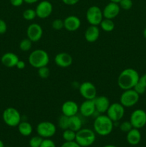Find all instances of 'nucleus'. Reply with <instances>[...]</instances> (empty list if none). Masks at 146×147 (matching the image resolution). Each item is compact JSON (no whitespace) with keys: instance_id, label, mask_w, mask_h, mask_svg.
I'll list each match as a JSON object with an SVG mask.
<instances>
[{"instance_id":"obj_28","label":"nucleus","mask_w":146,"mask_h":147,"mask_svg":"<svg viewBox=\"0 0 146 147\" xmlns=\"http://www.w3.org/2000/svg\"><path fill=\"white\" fill-rule=\"evenodd\" d=\"M23 18L27 21H31L34 20L37 17V14H36L35 9H27L23 11L22 14Z\"/></svg>"},{"instance_id":"obj_40","label":"nucleus","mask_w":146,"mask_h":147,"mask_svg":"<svg viewBox=\"0 0 146 147\" xmlns=\"http://www.w3.org/2000/svg\"><path fill=\"white\" fill-rule=\"evenodd\" d=\"M62 1L66 5L73 6L77 4L80 1V0H62Z\"/></svg>"},{"instance_id":"obj_13","label":"nucleus","mask_w":146,"mask_h":147,"mask_svg":"<svg viewBox=\"0 0 146 147\" xmlns=\"http://www.w3.org/2000/svg\"><path fill=\"white\" fill-rule=\"evenodd\" d=\"M27 38L32 42H37L41 40L43 35V30L41 25L37 23H31L27 29Z\"/></svg>"},{"instance_id":"obj_30","label":"nucleus","mask_w":146,"mask_h":147,"mask_svg":"<svg viewBox=\"0 0 146 147\" xmlns=\"http://www.w3.org/2000/svg\"><path fill=\"white\" fill-rule=\"evenodd\" d=\"M43 139H44L42 138L41 136H39V135L32 136V137L29 139V147H40L41 146Z\"/></svg>"},{"instance_id":"obj_44","label":"nucleus","mask_w":146,"mask_h":147,"mask_svg":"<svg viewBox=\"0 0 146 147\" xmlns=\"http://www.w3.org/2000/svg\"><path fill=\"white\" fill-rule=\"evenodd\" d=\"M143 37H144V38L146 40V27L144 29V30H143Z\"/></svg>"},{"instance_id":"obj_4","label":"nucleus","mask_w":146,"mask_h":147,"mask_svg":"<svg viewBox=\"0 0 146 147\" xmlns=\"http://www.w3.org/2000/svg\"><path fill=\"white\" fill-rule=\"evenodd\" d=\"M96 140V134L94 130L84 128L76 132L75 142L81 147H89L93 144Z\"/></svg>"},{"instance_id":"obj_42","label":"nucleus","mask_w":146,"mask_h":147,"mask_svg":"<svg viewBox=\"0 0 146 147\" xmlns=\"http://www.w3.org/2000/svg\"><path fill=\"white\" fill-rule=\"evenodd\" d=\"M139 82H140L141 84H143L145 87H146V73L145 74H143L142 76H140Z\"/></svg>"},{"instance_id":"obj_22","label":"nucleus","mask_w":146,"mask_h":147,"mask_svg":"<svg viewBox=\"0 0 146 147\" xmlns=\"http://www.w3.org/2000/svg\"><path fill=\"white\" fill-rule=\"evenodd\" d=\"M141 139L142 136L140 129L133 128L130 131L127 133V136H126L127 142L129 144L132 146H135L138 144L141 141Z\"/></svg>"},{"instance_id":"obj_37","label":"nucleus","mask_w":146,"mask_h":147,"mask_svg":"<svg viewBox=\"0 0 146 147\" xmlns=\"http://www.w3.org/2000/svg\"><path fill=\"white\" fill-rule=\"evenodd\" d=\"M7 30V24L4 20L0 19V34H5Z\"/></svg>"},{"instance_id":"obj_16","label":"nucleus","mask_w":146,"mask_h":147,"mask_svg":"<svg viewBox=\"0 0 146 147\" xmlns=\"http://www.w3.org/2000/svg\"><path fill=\"white\" fill-rule=\"evenodd\" d=\"M54 63L58 67L66 68L72 65L73 58L71 55L67 53H60L54 57Z\"/></svg>"},{"instance_id":"obj_41","label":"nucleus","mask_w":146,"mask_h":147,"mask_svg":"<svg viewBox=\"0 0 146 147\" xmlns=\"http://www.w3.org/2000/svg\"><path fill=\"white\" fill-rule=\"evenodd\" d=\"M25 67H26L25 62L21 60H19L17 65H16V67H17V69H19V70H23V69L25 68Z\"/></svg>"},{"instance_id":"obj_29","label":"nucleus","mask_w":146,"mask_h":147,"mask_svg":"<svg viewBox=\"0 0 146 147\" xmlns=\"http://www.w3.org/2000/svg\"><path fill=\"white\" fill-rule=\"evenodd\" d=\"M69 126V117L64 116V115H61L58 119V126L63 131L68 129Z\"/></svg>"},{"instance_id":"obj_18","label":"nucleus","mask_w":146,"mask_h":147,"mask_svg":"<svg viewBox=\"0 0 146 147\" xmlns=\"http://www.w3.org/2000/svg\"><path fill=\"white\" fill-rule=\"evenodd\" d=\"M93 100H94V106H95L96 112L100 113V114L106 113L110 106V100L105 96H97Z\"/></svg>"},{"instance_id":"obj_15","label":"nucleus","mask_w":146,"mask_h":147,"mask_svg":"<svg viewBox=\"0 0 146 147\" xmlns=\"http://www.w3.org/2000/svg\"><path fill=\"white\" fill-rule=\"evenodd\" d=\"M79 108L80 106L74 100H67L62 105L61 111L62 113L64 116L67 117H71L78 113Z\"/></svg>"},{"instance_id":"obj_17","label":"nucleus","mask_w":146,"mask_h":147,"mask_svg":"<svg viewBox=\"0 0 146 147\" xmlns=\"http://www.w3.org/2000/svg\"><path fill=\"white\" fill-rule=\"evenodd\" d=\"M79 111L84 117H90L95 113L96 109L93 100H84L79 108Z\"/></svg>"},{"instance_id":"obj_46","label":"nucleus","mask_w":146,"mask_h":147,"mask_svg":"<svg viewBox=\"0 0 146 147\" xmlns=\"http://www.w3.org/2000/svg\"><path fill=\"white\" fill-rule=\"evenodd\" d=\"M110 1H112V2H115V3H117V4H118V3L120 1V0H110Z\"/></svg>"},{"instance_id":"obj_31","label":"nucleus","mask_w":146,"mask_h":147,"mask_svg":"<svg viewBox=\"0 0 146 147\" xmlns=\"http://www.w3.org/2000/svg\"><path fill=\"white\" fill-rule=\"evenodd\" d=\"M37 73H38L39 77L41 78L42 79H47L50 76V70L47 66H44V67L38 68Z\"/></svg>"},{"instance_id":"obj_47","label":"nucleus","mask_w":146,"mask_h":147,"mask_svg":"<svg viewBox=\"0 0 146 147\" xmlns=\"http://www.w3.org/2000/svg\"><path fill=\"white\" fill-rule=\"evenodd\" d=\"M0 147H4V142H3L1 140H0Z\"/></svg>"},{"instance_id":"obj_33","label":"nucleus","mask_w":146,"mask_h":147,"mask_svg":"<svg viewBox=\"0 0 146 147\" xmlns=\"http://www.w3.org/2000/svg\"><path fill=\"white\" fill-rule=\"evenodd\" d=\"M120 9L124 10H129L133 7V3L132 0H120L118 3Z\"/></svg>"},{"instance_id":"obj_34","label":"nucleus","mask_w":146,"mask_h":147,"mask_svg":"<svg viewBox=\"0 0 146 147\" xmlns=\"http://www.w3.org/2000/svg\"><path fill=\"white\" fill-rule=\"evenodd\" d=\"M133 126H132L131 123L130 121H125L122 122L120 124V129L122 132L124 133H127L130 131L132 129H133Z\"/></svg>"},{"instance_id":"obj_6","label":"nucleus","mask_w":146,"mask_h":147,"mask_svg":"<svg viewBox=\"0 0 146 147\" xmlns=\"http://www.w3.org/2000/svg\"><path fill=\"white\" fill-rule=\"evenodd\" d=\"M36 131L43 139H50L57 132V127L52 122L42 121L37 124Z\"/></svg>"},{"instance_id":"obj_2","label":"nucleus","mask_w":146,"mask_h":147,"mask_svg":"<svg viewBox=\"0 0 146 147\" xmlns=\"http://www.w3.org/2000/svg\"><path fill=\"white\" fill-rule=\"evenodd\" d=\"M114 122L107 116L100 114L95 118L93 123V130L96 134L101 136L110 135L113 131Z\"/></svg>"},{"instance_id":"obj_26","label":"nucleus","mask_w":146,"mask_h":147,"mask_svg":"<svg viewBox=\"0 0 146 147\" xmlns=\"http://www.w3.org/2000/svg\"><path fill=\"white\" fill-rule=\"evenodd\" d=\"M75 137L76 132L70 129H65L62 133V138L65 142H73V141H75Z\"/></svg>"},{"instance_id":"obj_3","label":"nucleus","mask_w":146,"mask_h":147,"mask_svg":"<svg viewBox=\"0 0 146 147\" xmlns=\"http://www.w3.org/2000/svg\"><path fill=\"white\" fill-rule=\"evenodd\" d=\"M28 61L31 67L38 69L40 67L47 66L50 62V56L44 50L37 49L30 53Z\"/></svg>"},{"instance_id":"obj_11","label":"nucleus","mask_w":146,"mask_h":147,"mask_svg":"<svg viewBox=\"0 0 146 147\" xmlns=\"http://www.w3.org/2000/svg\"><path fill=\"white\" fill-rule=\"evenodd\" d=\"M79 91L82 97L85 100H94L97 97V88L91 82L85 81L81 83Z\"/></svg>"},{"instance_id":"obj_27","label":"nucleus","mask_w":146,"mask_h":147,"mask_svg":"<svg viewBox=\"0 0 146 147\" xmlns=\"http://www.w3.org/2000/svg\"><path fill=\"white\" fill-rule=\"evenodd\" d=\"M19 49L23 52H27L30 50L32 47V42L29 38H24L21 40L19 45Z\"/></svg>"},{"instance_id":"obj_32","label":"nucleus","mask_w":146,"mask_h":147,"mask_svg":"<svg viewBox=\"0 0 146 147\" xmlns=\"http://www.w3.org/2000/svg\"><path fill=\"white\" fill-rule=\"evenodd\" d=\"M52 27L54 30H61L64 28V20L61 19H56L52 22Z\"/></svg>"},{"instance_id":"obj_36","label":"nucleus","mask_w":146,"mask_h":147,"mask_svg":"<svg viewBox=\"0 0 146 147\" xmlns=\"http://www.w3.org/2000/svg\"><path fill=\"white\" fill-rule=\"evenodd\" d=\"M40 147H56V144L52 139H44Z\"/></svg>"},{"instance_id":"obj_23","label":"nucleus","mask_w":146,"mask_h":147,"mask_svg":"<svg viewBox=\"0 0 146 147\" xmlns=\"http://www.w3.org/2000/svg\"><path fill=\"white\" fill-rule=\"evenodd\" d=\"M82 127V121L80 119V116L75 115V116L69 117V126L68 129L77 132Z\"/></svg>"},{"instance_id":"obj_21","label":"nucleus","mask_w":146,"mask_h":147,"mask_svg":"<svg viewBox=\"0 0 146 147\" xmlns=\"http://www.w3.org/2000/svg\"><path fill=\"white\" fill-rule=\"evenodd\" d=\"M19 60L18 55L13 53H6L1 56V62L5 67H16L17 63Z\"/></svg>"},{"instance_id":"obj_9","label":"nucleus","mask_w":146,"mask_h":147,"mask_svg":"<svg viewBox=\"0 0 146 147\" xmlns=\"http://www.w3.org/2000/svg\"><path fill=\"white\" fill-rule=\"evenodd\" d=\"M125 108L120 103H113L110 104V107L107 109V116L113 121L114 123L118 122L121 120L125 116Z\"/></svg>"},{"instance_id":"obj_35","label":"nucleus","mask_w":146,"mask_h":147,"mask_svg":"<svg viewBox=\"0 0 146 147\" xmlns=\"http://www.w3.org/2000/svg\"><path fill=\"white\" fill-rule=\"evenodd\" d=\"M133 89L136 92V93H138L139 95L143 94V93H145L146 91V87H145V86H143V84H141L139 81L137 82V84L134 86V88H133Z\"/></svg>"},{"instance_id":"obj_8","label":"nucleus","mask_w":146,"mask_h":147,"mask_svg":"<svg viewBox=\"0 0 146 147\" xmlns=\"http://www.w3.org/2000/svg\"><path fill=\"white\" fill-rule=\"evenodd\" d=\"M104 19L102 10L97 6H91L86 11V20L90 25L99 26Z\"/></svg>"},{"instance_id":"obj_25","label":"nucleus","mask_w":146,"mask_h":147,"mask_svg":"<svg viewBox=\"0 0 146 147\" xmlns=\"http://www.w3.org/2000/svg\"><path fill=\"white\" fill-rule=\"evenodd\" d=\"M100 27L102 30L106 32H110L115 29V23L113 20L104 18L100 24Z\"/></svg>"},{"instance_id":"obj_10","label":"nucleus","mask_w":146,"mask_h":147,"mask_svg":"<svg viewBox=\"0 0 146 147\" xmlns=\"http://www.w3.org/2000/svg\"><path fill=\"white\" fill-rule=\"evenodd\" d=\"M130 121L135 129H142L146 125V112L143 109L133 111L130 116Z\"/></svg>"},{"instance_id":"obj_24","label":"nucleus","mask_w":146,"mask_h":147,"mask_svg":"<svg viewBox=\"0 0 146 147\" xmlns=\"http://www.w3.org/2000/svg\"><path fill=\"white\" fill-rule=\"evenodd\" d=\"M20 134L23 136H29L32 134L33 128L30 123L27 121H21L17 126Z\"/></svg>"},{"instance_id":"obj_1","label":"nucleus","mask_w":146,"mask_h":147,"mask_svg":"<svg viewBox=\"0 0 146 147\" xmlns=\"http://www.w3.org/2000/svg\"><path fill=\"white\" fill-rule=\"evenodd\" d=\"M138 72L131 67L123 70L117 78V86L123 90L133 89L139 81Z\"/></svg>"},{"instance_id":"obj_38","label":"nucleus","mask_w":146,"mask_h":147,"mask_svg":"<svg viewBox=\"0 0 146 147\" xmlns=\"http://www.w3.org/2000/svg\"><path fill=\"white\" fill-rule=\"evenodd\" d=\"M60 147H81L75 141L73 142H65Z\"/></svg>"},{"instance_id":"obj_39","label":"nucleus","mask_w":146,"mask_h":147,"mask_svg":"<svg viewBox=\"0 0 146 147\" xmlns=\"http://www.w3.org/2000/svg\"><path fill=\"white\" fill-rule=\"evenodd\" d=\"M9 1L11 5H12L13 7H20V6L22 5L23 3L24 2V0H9Z\"/></svg>"},{"instance_id":"obj_5","label":"nucleus","mask_w":146,"mask_h":147,"mask_svg":"<svg viewBox=\"0 0 146 147\" xmlns=\"http://www.w3.org/2000/svg\"><path fill=\"white\" fill-rule=\"evenodd\" d=\"M2 119L6 125L10 127H16L21 121V116L17 109L8 107L3 111Z\"/></svg>"},{"instance_id":"obj_19","label":"nucleus","mask_w":146,"mask_h":147,"mask_svg":"<svg viewBox=\"0 0 146 147\" xmlns=\"http://www.w3.org/2000/svg\"><path fill=\"white\" fill-rule=\"evenodd\" d=\"M81 26V20L75 15H70L64 20V28L69 32H75Z\"/></svg>"},{"instance_id":"obj_12","label":"nucleus","mask_w":146,"mask_h":147,"mask_svg":"<svg viewBox=\"0 0 146 147\" xmlns=\"http://www.w3.org/2000/svg\"><path fill=\"white\" fill-rule=\"evenodd\" d=\"M37 17L40 19H47L52 14L53 6L50 1L44 0L39 3L35 9Z\"/></svg>"},{"instance_id":"obj_20","label":"nucleus","mask_w":146,"mask_h":147,"mask_svg":"<svg viewBox=\"0 0 146 147\" xmlns=\"http://www.w3.org/2000/svg\"><path fill=\"white\" fill-rule=\"evenodd\" d=\"M100 31L98 26L90 25L84 32V39L88 42H94L100 37Z\"/></svg>"},{"instance_id":"obj_14","label":"nucleus","mask_w":146,"mask_h":147,"mask_svg":"<svg viewBox=\"0 0 146 147\" xmlns=\"http://www.w3.org/2000/svg\"><path fill=\"white\" fill-rule=\"evenodd\" d=\"M120 11V7L119 4L115 2H109L106 4L102 9L103 17L105 19L113 20L119 15Z\"/></svg>"},{"instance_id":"obj_43","label":"nucleus","mask_w":146,"mask_h":147,"mask_svg":"<svg viewBox=\"0 0 146 147\" xmlns=\"http://www.w3.org/2000/svg\"><path fill=\"white\" fill-rule=\"evenodd\" d=\"M24 1L25 3H27V4H32L37 3V1H39V0H24Z\"/></svg>"},{"instance_id":"obj_45","label":"nucleus","mask_w":146,"mask_h":147,"mask_svg":"<svg viewBox=\"0 0 146 147\" xmlns=\"http://www.w3.org/2000/svg\"><path fill=\"white\" fill-rule=\"evenodd\" d=\"M103 147H117V146H115V145H113V144H107V145H105V146H104Z\"/></svg>"},{"instance_id":"obj_7","label":"nucleus","mask_w":146,"mask_h":147,"mask_svg":"<svg viewBox=\"0 0 146 147\" xmlns=\"http://www.w3.org/2000/svg\"><path fill=\"white\" fill-rule=\"evenodd\" d=\"M139 99L140 95L133 89H129L123 92L120 98V103L125 108H130L137 104Z\"/></svg>"}]
</instances>
